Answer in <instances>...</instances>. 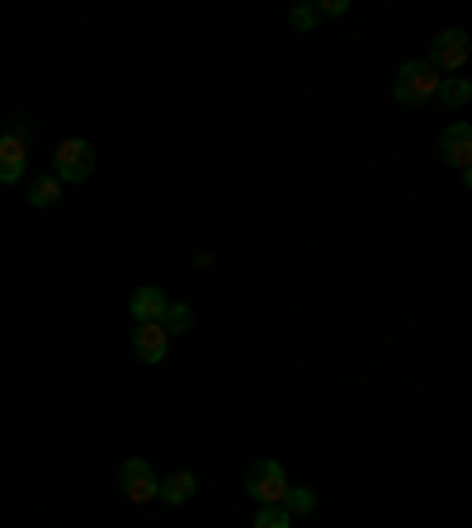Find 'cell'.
<instances>
[{
	"label": "cell",
	"instance_id": "obj_1",
	"mask_svg": "<svg viewBox=\"0 0 472 528\" xmlns=\"http://www.w3.org/2000/svg\"><path fill=\"white\" fill-rule=\"evenodd\" d=\"M435 90H439V71L430 62H406L402 71H397V81H392V99H397V104H411V109L430 104Z\"/></svg>",
	"mask_w": 472,
	"mask_h": 528
},
{
	"label": "cell",
	"instance_id": "obj_2",
	"mask_svg": "<svg viewBox=\"0 0 472 528\" xmlns=\"http://www.w3.org/2000/svg\"><path fill=\"white\" fill-rule=\"evenodd\" d=\"M62 184H85L95 175V147L85 142V137H67L62 147H57V170H52Z\"/></svg>",
	"mask_w": 472,
	"mask_h": 528
},
{
	"label": "cell",
	"instance_id": "obj_3",
	"mask_svg": "<svg viewBox=\"0 0 472 528\" xmlns=\"http://www.w3.org/2000/svg\"><path fill=\"white\" fill-rule=\"evenodd\" d=\"M246 491L260 500V505H284V495H288V477H284V467L274 458H260L246 472Z\"/></svg>",
	"mask_w": 472,
	"mask_h": 528
},
{
	"label": "cell",
	"instance_id": "obj_4",
	"mask_svg": "<svg viewBox=\"0 0 472 528\" xmlns=\"http://www.w3.org/2000/svg\"><path fill=\"white\" fill-rule=\"evenodd\" d=\"M24 156H29V128L19 123L15 132H5V137H0V180H5V184L24 180Z\"/></svg>",
	"mask_w": 472,
	"mask_h": 528
},
{
	"label": "cell",
	"instance_id": "obj_5",
	"mask_svg": "<svg viewBox=\"0 0 472 528\" xmlns=\"http://www.w3.org/2000/svg\"><path fill=\"white\" fill-rule=\"evenodd\" d=\"M463 62H468V33L463 29L435 33V43H430V66H435V71H458Z\"/></svg>",
	"mask_w": 472,
	"mask_h": 528
},
{
	"label": "cell",
	"instance_id": "obj_6",
	"mask_svg": "<svg viewBox=\"0 0 472 528\" xmlns=\"http://www.w3.org/2000/svg\"><path fill=\"white\" fill-rule=\"evenodd\" d=\"M156 472H152V462H142V458H133V462H123V495L133 500V505H147V500H156Z\"/></svg>",
	"mask_w": 472,
	"mask_h": 528
},
{
	"label": "cell",
	"instance_id": "obj_7",
	"mask_svg": "<svg viewBox=\"0 0 472 528\" xmlns=\"http://www.w3.org/2000/svg\"><path fill=\"white\" fill-rule=\"evenodd\" d=\"M166 349H170V335L161 330V321H137L133 330V354L142 363H161L166 359Z\"/></svg>",
	"mask_w": 472,
	"mask_h": 528
},
{
	"label": "cell",
	"instance_id": "obj_8",
	"mask_svg": "<svg viewBox=\"0 0 472 528\" xmlns=\"http://www.w3.org/2000/svg\"><path fill=\"white\" fill-rule=\"evenodd\" d=\"M439 156H444L449 165H458V170H468L472 165V128L468 123L444 128V137H439Z\"/></svg>",
	"mask_w": 472,
	"mask_h": 528
},
{
	"label": "cell",
	"instance_id": "obj_9",
	"mask_svg": "<svg viewBox=\"0 0 472 528\" xmlns=\"http://www.w3.org/2000/svg\"><path fill=\"white\" fill-rule=\"evenodd\" d=\"M166 302H170V297L161 293V288H152V283H147V288H137V293L128 297V307H133V316H137V321H161V312H166Z\"/></svg>",
	"mask_w": 472,
	"mask_h": 528
},
{
	"label": "cell",
	"instance_id": "obj_10",
	"mask_svg": "<svg viewBox=\"0 0 472 528\" xmlns=\"http://www.w3.org/2000/svg\"><path fill=\"white\" fill-rule=\"evenodd\" d=\"M194 472H175V477H166L161 486H156V500H166V505H185L189 495H194Z\"/></svg>",
	"mask_w": 472,
	"mask_h": 528
},
{
	"label": "cell",
	"instance_id": "obj_11",
	"mask_svg": "<svg viewBox=\"0 0 472 528\" xmlns=\"http://www.w3.org/2000/svg\"><path fill=\"white\" fill-rule=\"evenodd\" d=\"M62 198V180L57 175H43V180L29 184V208H52Z\"/></svg>",
	"mask_w": 472,
	"mask_h": 528
},
{
	"label": "cell",
	"instance_id": "obj_12",
	"mask_svg": "<svg viewBox=\"0 0 472 528\" xmlns=\"http://www.w3.org/2000/svg\"><path fill=\"white\" fill-rule=\"evenodd\" d=\"M435 95H444V104H449V109H463V104L472 99V85L463 81V76H439Z\"/></svg>",
	"mask_w": 472,
	"mask_h": 528
},
{
	"label": "cell",
	"instance_id": "obj_13",
	"mask_svg": "<svg viewBox=\"0 0 472 528\" xmlns=\"http://www.w3.org/2000/svg\"><path fill=\"white\" fill-rule=\"evenodd\" d=\"M194 326V312H189L185 302H166V312H161V330L166 335H185Z\"/></svg>",
	"mask_w": 472,
	"mask_h": 528
},
{
	"label": "cell",
	"instance_id": "obj_14",
	"mask_svg": "<svg viewBox=\"0 0 472 528\" xmlns=\"http://www.w3.org/2000/svg\"><path fill=\"white\" fill-rule=\"evenodd\" d=\"M255 528H293V514L284 505H260L255 510Z\"/></svg>",
	"mask_w": 472,
	"mask_h": 528
},
{
	"label": "cell",
	"instance_id": "obj_15",
	"mask_svg": "<svg viewBox=\"0 0 472 528\" xmlns=\"http://www.w3.org/2000/svg\"><path fill=\"white\" fill-rule=\"evenodd\" d=\"M284 510H288V514H293V510H298V514H312V510H317V495H312V491H303V486H298V491L288 486V495H284Z\"/></svg>",
	"mask_w": 472,
	"mask_h": 528
},
{
	"label": "cell",
	"instance_id": "obj_16",
	"mask_svg": "<svg viewBox=\"0 0 472 528\" xmlns=\"http://www.w3.org/2000/svg\"><path fill=\"white\" fill-rule=\"evenodd\" d=\"M288 24H293V29H312V24H317V10H312V5H298V10H293V15H288Z\"/></svg>",
	"mask_w": 472,
	"mask_h": 528
},
{
	"label": "cell",
	"instance_id": "obj_17",
	"mask_svg": "<svg viewBox=\"0 0 472 528\" xmlns=\"http://www.w3.org/2000/svg\"><path fill=\"white\" fill-rule=\"evenodd\" d=\"M350 10V0H321L317 5V15H345Z\"/></svg>",
	"mask_w": 472,
	"mask_h": 528
}]
</instances>
